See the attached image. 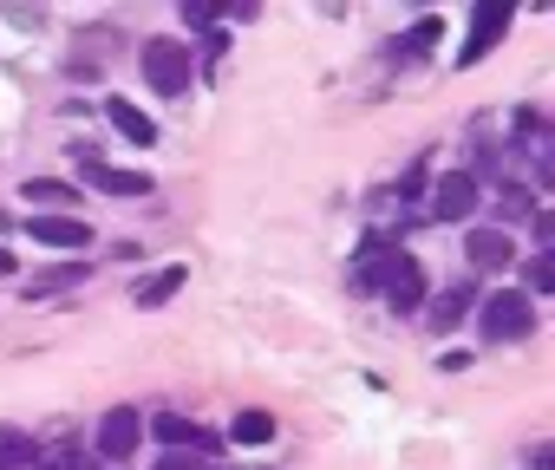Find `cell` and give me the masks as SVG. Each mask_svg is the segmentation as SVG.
Masks as SVG:
<instances>
[{"label": "cell", "mask_w": 555, "mask_h": 470, "mask_svg": "<svg viewBox=\"0 0 555 470\" xmlns=\"http://www.w3.org/2000/svg\"><path fill=\"white\" fill-rule=\"evenodd\" d=\"M477 334L490 340V347H516V340H529L535 334V301L522 295V288H496V295H483L477 301Z\"/></svg>", "instance_id": "obj_1"}, {"label": "cell", "mask_w": 555, "mask_h": 470, "mask_svg": "<svg viewBox=\"0 0 555 470\" xmlns=\"http://www.w3.org/2000/svg\"><path fill=\"white\" fill-rule=\"evenodd\" d=\"M144 79H151V92L177 99V92H190V79H196V53H190L183 40H144Z\"/></svg>", "instance_id": "obj_2"}, {"label": "cell", "mask_w": 555, "mask_h": 470, "mask_svg": "<svg viewBox=\"0 0 555 470\" xmlns=\"http://www.w3.org/2000/svg\"><path fill=\"white\" fill-rule=\"evenodd\" d=\"M138 444H144V418H138L131 405H112V412L99 418V451H92V457L125 464V457H138Z\"/></svg>", "instance_id": "obj_3"}, {"label": "cell", "mask_w": 555, "mask_h": 470, "mask_svg": "<svg viewBox=\"0 0 555 470\" xmlns=\"http://www.w3.org/2000/svg\"><path fill=\"white\" fill-rule=\"evenodd\" d=\"M477 209V177L470 170H444L431 183V222H464Z\"/></svg>", "instance_id": "obj_4"}, {"label": "cell", "mask_w": 555, "mask_h": 470, "mask_svg": "<svg viewBox=\"0 0 555 470\" xmlns=\"http://www.w3.org/2000/svg\"><path fill=\"white\" fill-rule=\"evenodd\" d=\"M509 34V0H483V8L470 14V40H464V53H457V66H477L496 40Z\"/></svg>", "instance_id": "obj_5"}, {"label": "cell", "mask_w": 555, "mask_h": 470, "mask_svg": "<svg viewBox=\"0 0 555 470\" xmlns=\"http://www.w3.org/2000/svg\"><path fill=\"white\" fill-rule=\"evenodd\" d=\"M79 183H92V190H105V196H151V177L144 170H118V164H105V157H79Z\"/></svg>", "instance_id": "obj_6"}, {"label": "cell", "mask_w": 555, "mask_h": 470, "mask_svg": "<svg viewBox=\"0 0 555 470\" xmlns=\"http://www.w3.org/2000/svg\"><path fill=\"white\" fill-rule=\"evenodd\" d=\"M464 256H470V269H509L516 262V235L496 229V222H483V229L464 235Z\"/></svg>", "instance_id": "obj_7"}, {"label": "cell", "mask_w": 555, "mask_h": 470, "mask_svg": "<svg viewBox=\"0 0 555 470\" xmlns=\"http://www.w3.org/2000/svg\"><path fill=\"white\" fill-rule=\"evenodd\" d=\"M27 235H34L40 249H92L86 216H34V222H27Z\"/></svg>", "instance_id": "obj_8"}, {"label": "cell", "mask_w": 555, "mask_h": 470, "mask_svg": "<svg viewBox=\"0 0 555 470\" xmlns=\"http://www.w3.org/2000/svg\"><path fill=\"white\" fill-rule=\"evenodd\" d=\"M399 269V243H379V235H373V243L353 256V288L360 295H373V288H386V275Z\"/></svg>", "instance_id": "obj_9"}, {"label": "cell", "mask_w": 555, "mask_h": 470, "mask_svg": "<svg viewBox=\"0 0 555 470\" xmlns=\"http://www.w3.org/2000/svg\"><path fill=\"white\" fill-rule=\"evenodd\" d=\"M386 301H392V314H418L425 308V269L412 262V256H399V269L386 275V288H379Z\"/></svg>", "instance_id": "obj_10"}, {"label": "cell", "mask_w": 555, "mask_h": 470, "mask_svg": "<svg viewBox=\"0 0 555 470\" xmlns=\"http://www.w3.org/2000/svg\"><path fill=\"white\" fill-rule=\"evenodd\" d=\"M470 308H477V288H470V282H451L444 295H431V314H425V321H431L438 334H451V327L470 321Z\"/></svg>", "instance_id": "obj_11"}, {"label": "cell", "mask_w": 555, "mask_h": 470, "mask_svg": "<svg viewBox=\"0 0 555 470\" xmlns=\"http://www.w3.org/2000/svg\"><path fill=\"white\" fill-rule=\"evenodd\" d=\"M105 118H112V131L125 138V144H157V125H151V112H138L131 99H105Z\"/></svg>", "instance_id": "obj_12"}, {"label": "cell", "mask_w": 555, "mask_h": 470, "mask_svg": "<svg viewBox=\"0 0 555 470\" xmlns=\"http://www.w3.org/2000/svg\"><path fill=\"white\" fill-rule=\"evenodd\" d=\"M40 444H34V431H21V425H0V470H40Z\"/></svg>", "instance_id": "obj_13"}, {"label": "cell", "mask_w": 555, "mask_h": 470, "mask_svg": "<svg viewBox=\"0 0 555 470\" xmlns=\"http://www.w3.org/2000/svg\"><path fill=\"white\" fill-rule=\"evenodd\" d=\"M183 282H190V269H183V262H170V269H157V275H144V282L131 288V301H138V308H164V301H170V295H177Z\"/></svg>", "instance_id": "obj_14"}, {"label": "cell", "mask_w": 555, "mask_h": 470, "mask_svg": "<svg viewBox=\"0 0 555 470\" xmlns=\"http://www.w3.org/2000/svg\"><path fill=\"white\" fill-rule=\"evenodd\" d=\"M144 431H157L170 451H183V444H190V451H209V431H196V425H190V418H177V412H157V418H144Z\"/></svg>", "instance_id": "obj_15"}, {"label": "cell", "mask_w": 555, "mask_h": 470, "mask_svg": "<svg viewBox=\"0 0 555 470\" xmlns=\"http://www.w3.org/2000/svg\"><path fill=\"white\" fill-rule=\"evenodd\" d=\"M438 40H444V21H438V14H425V21H412V27H405V40H392V53H399V60H425Z\"/></svg>", "instance_id": "obj_16"}, {"label": "cell", "mask_w": 555, "mask_h": 470, "mask_svg": "<svg viewBox=\"0 0 555 470\" xmlns=\"http://www.w3.org/2000/svg\"><path fill=\"white\" fill-rule=\"evenodd\" d=\"M21 196H27V203H47V209L79 203V190H73V183H60V177H27V183H21Z\"/></svg>", "instance_id": "obj_17"}, {"label": "cell", "mask_w": 555, "mask_h": 470, "mask_svg": "<svg viewBox=\"0 0 555 470\" xmlns=\"http://www.w3.org/2000/svg\"><path fill=\"white\" fill-rule=\"evenodd\" d=\"M522 216H535V196H529L522 183H503V190H496V229H509V222H522Z\"/></svg>", "instance_id": "obj_18"}, {"label": "cell", "mask_w": 555, "mask_h": 470, "mask_svg": "<svg viewBox=\"0 0 555 470\" xmlns=\"http://www.w3.org/2000/svg\"><path fill=\"white\" fill-rule=\"evenodd\" d=\"M229 438H235V444H268V438H274V418H268V412H235Z\"/></svg>", "instance_id": "obj_19"}, {"label": "cell", "mask_w": 555, "mask_h": 470, "mask_svg": "<svg viewBox=\"0 0 555 470\" xmlns=\"http://www.w3.org/2000/svg\"><path fill=\"white\" fill-rule=\"evenodd\" d=\"M40 470H99V457H92V451H79V444H60V451H47V457H40Z\"/></svg>", "instance_id": "obj_20"}, {"label": "cell", "mask_w": 555, "mask_h": 470, "mask_svg": "<svg viewBox=\"0 0 555 470\" xmlns=\"http://www.w3.org/2000/svg\"><path fill=\"white\" fill-rule=\"evenodd\" d=\"M522 282H529V295H548V288H555V256H548V249L529 256V262H522Z\"/></svg>", "instance_id": "obj_21"}, {"label": "cell", "mask_w": 555, "mask_h": 470, "mask_svg": "<svg viewBox=\"0 0 555 470\" xmlns=\"http://www.w3.org/2000/svg\"><path fill=\"white\" fill-rule=\"evenodd\" d=\"M66 282H86V262H66V269H53V275H40V282H27V295H53V288H66Z\"/></svg>", "instance_id": "obj_22"}, {"label": "cell", "mask_w": 555, "mask_h": 470, "mask_svg": "<svg viewBox=\"0 0 555 470\" xmlns=\"http://www.w3.org/2000/svg\"><path fill=\"white\" fill-rule=\"evenodd\" d=\"M157 470H209V464H203V451H190V457H183V451H164Z\"/></svg>", "instance_id": "obj_23"}, {"label": "cell", "mask_w": 555, "mask_h": 470, "mask_svg": "<svg viewBox=\"0 0 555 470\" xmlns=\"http://www.w3.org/2000/svg\"><path fill=\"white\" fill-rule=\"evenodd\" d=\"M216 8H203V0H183V27H209Z\"/></svg>", "instance_id": "obj_24"}, {"label": "cell", "mask_w": 555, "mask_h": 470, "mask_svg": "<svg viewBox=\"0 0 555 470\" xmlns=\"http://www.w3.org/2000/svg\"><path fill=\"white\" fill-rule=\"evenodd\" d=\"M0 275H14V256H8V249H0Z\"/></svg>", "instance_id": "obj_25"}]
</instances>
